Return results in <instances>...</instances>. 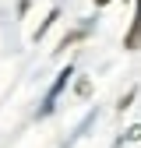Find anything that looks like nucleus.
Segmentation results:
<instances>
[{
	"mask_svg": "<svg viewBox=\"0 0 141 148\" xmlns=\"http://www.w3.org/2000/svg\"><path fill=\"white\" fill-rule=\"evenodd\" d=\"M95 4H110V0H95Z\"/></svg>",
	"mask_w": 141,
	"mask_h": 148,
	"instance_id": "f03ea898",
	"label": "nucleus"
},
{
	"mask_svg": "<svg viewBox=\"0 0 141 148\" xmlns=\"http://www.w3.org/2000/svg\"><path fill=\"white\" fill-rule=\"evenodd\" d=\"M127 49H141V0H138V11H134V25L127 32V39H123Z\"/></svg>",
	"mask_w": 141,
	"mask_h": 148,
	"instance_id": "f257e3e1",
	"label": "nucleus"
}]
</instances>
